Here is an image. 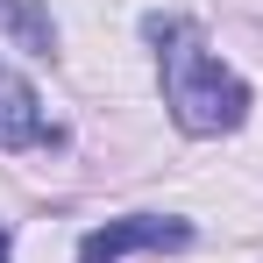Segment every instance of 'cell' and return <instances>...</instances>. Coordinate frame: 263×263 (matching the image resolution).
I'll list each match as a JSON object with an SVG mask.
<instances>
[{"instance_id":"1","label":"cell","mask_w":263,"mask_h":263,"mask_svg":"<svg viewBox=\"0 0 263 263\" xmlns=\"http://www.w3.org/2000/svg\"><path fill=\"white\" fill-rule=\"evenodd\" d=\"M164 107H171V121L185 135H228V128H242V114H249V86L185 29L164 50Z\"/></svg>"},{"instance_id":"2","label":"cell","mask_w":263,"mask_h":263,"mask_svg":"<svg viewBox=\"0 0 263 263\" xmlns=\"http://www.w3.org/2000/svg\"><path fill=\"white\" fill-rule=\"evenodd\" d=\"M192 242V220H164V214H128V220H107L79 242V263H121L142 256V249H185Z\"/></svg>"},{"instance_id":"3","label":"cell","mask_w":263,"mask_h":263,"mask_svg":"<svg viewBox=\"0 0 263 263\" xmlns=\"http://www.w3.org/2000/svg\"><path fill=\"white\" fill-rule=\"evenodd\" d=\"M50 135H57V128H50L36 86H29L22 71L0 64V149H29V142H50Z\"/></svg>"},{"instance_id":"4","label":"cell","mask_w":263,"mask_h":263,"mask_svg":"<svg viewBox=\"0 0 263 263\" xmlns=\"http://www.w3.org/2000/svg\"><path fill=\"white\" fill-rule=\"evenodd\" d=\"M0 36L29 57H50L57 50V22H50L43 0H0Z\"/></svg>"},{"instance_id":"5","label":"cell","mask_w":263,"mask_h":263,"mask_svg":"<svg viewBox=\"0 0 263 263\" xmlns=\"http://www.w3.org/2000/svg\"><path fill=\"white\" fill-rule=\"evenodd\" d=\"M0 263H7V228H0Z\"/></svg>"}]
</instances>
